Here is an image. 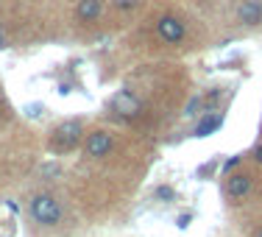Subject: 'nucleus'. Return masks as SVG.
Segmentation results:
<instances>
[{"instance_id": "1", "label": "nucleus", "mask_w": 262, "mask_h": 237, "mask_svg": "<svg viewBox=\"0 0 262 237\" xmlns=\"http://www.w3.org/2000/svg\"><path fill=\"white\" fill-rule=\"evenodd\" d=\"M28 215L34 223H39V226L45 229H53L61 223V218H64V212H61V204L56 201L51 192H39V196L31 198L28 204Z\"/></svg>"}, {"instance_id": "2", "label": "nucleus", "mask_w": 262, "mask_h": 237, "mask_svg": "<svg viewBox=\"0 0 262 237\" xmlns=\"http://www.w3.org/2000/svg\"><path fill=\"white\" fill-rule=\"evenodd\" d=\"M81 134H84V123L81 120H64L53 128L51 134V148L53 151H73V148L81 142Z\"/></svg>"}, {"instance_id": "3", "label": "nucleus", "mask_w": 262, "mask_h": 237, "mask_svg": "<svg viewBox=\"0 0 262 237\" xmlns=\"http://www.w3.org/2000/svg\"><path fill=\"white\" fill-rule=\"evenodd\" d=\"M109 106H112V112H115L117 117H123V120H137V117L142 115V101L131 90L115 92L112 101H109Z\"/></svg>"}, {"instance_id": "4", "label": "nucleus", "mask_w": 262, "mask_h": 237, "mask_svg": "<svg viewBox=\"0 0 262 237\" xmlns=\"http://www.w3.org/2000/svg\"><path fill=\"white\" fill-rule=\"evenodd\" d=\"M157 34L162 36V42H167V45H179V42L184 39V34H187V28H184V23L179 20V17H162V20L157 23Z\"/></svg>"}, {"instance_id": "5", "label": "nucleus", "mask_w": 262, "mask_h": 237, "mask_svg": "<svg viewBox=\"0 0 262 237\" xmlns=\"http://www.w3.org/2000/svg\"><path fill=\"white\" fill-rule=\"evenodd\" d=\"M112 148H115V140H112V134H109V132H92L90 137H86V142H84L86 157H92V159L109 157Z\"/></svg>"}, {"instance_id": "6", "label": "nucleus", "mask_w": 262, "mask_h": 237, "mask_svg": "<svg viewBox=\"0 0 262 237\" xmlns=\"http://www.w3.org/2000/svg\"><path fill=\"white\" fill-rule=\"evenodd\" d=\"M237 20L248 28H257L262 23V0H240L237 3Z\"/></svg>"}, {"instance_id": "7", "label": "nucleus", "mask_w": 262, "mask_h": 237, "mask_svg": "<svg viewBox=\"0 0 262 237\" xmlns=\"http://www.w3.org/2000/svg\"><path fill=\"white\" fill-rule=\"evenodd\" d=\"M251 176H248V173H232V176L226 179V196L229 198H246L248 192H251Z\"/></svg>"}, {"instance_id": "8", "label": "nucleus", "mask_w": 262, "mask_h": 237, "mask_svg": "<svg viewBox=\"0 0 262 237\" xmlns=\"http://www.w3.org/2000/svg\"><path fill=\"white\" fill-rule=\"evenodd\" d=\"M223 126V115H217V112H207L204 117H198V126H195V137H209L215 134L217 128Z\"/></svg>"}, {"instance_id": "9", "label": "nucleus", "mask_w": 262, "mask_h": 237, "mask_svg": "<svg viewBox=\"0 0 262 237\" xmlns=\"http://www.w3.org/2000/svg\"><path fill=\"white\" fill-rule=\"evenodd\" d=\"M101 11H103L101 0H78V6H76V17H78L81 23L98 20V17H101Z\"/></svg>"}, {"instance_id": "10", "label": "nucleus", "mask_w": 262, "mask_h": 237, "mask_svg": "<svg viewBox=\"0 0 262 237\" xmlns=\"http://www.w3.org/2000/svg\"><path fill=\"white\" fill-rule=\"evenodd\" d=\"M154 198H157V201H173V198H176V192H173V187H167V184H162V187H157V190H154Z\"/></svg>"}, {"instance_id": "11", "label": "nucleus", "mask_w": 262, "mask_h": 237, "mask_svg": "<svg viewBox=\"0 0 262 237\" xmlns=\"http://www.w3.org/2000/svg\"><path fill=\"white\" fill-rule=\"evenodd\" d=\"M112 6H115L117 11H134L137 6H140V0H112Z\"/></svg>"}, {"instance_id": "12", "label": "nucleus", "mask_w": 262, "mask_h": 237, "mask_svg": "<svg viewBox=\"0 0 262 237\" xmlns=\"http://www.w3.org/2000/svg\"><path fill=\"white\" fill-rule=\"evenodd\" d=\"M201 106H204V98H190V103H187V109H184V115L187 117H192V115H198V109H201Z\"/></svg>"}, {"instance_id": "13", "label": "nucleus", "mask_w": 262, "mask_h": 237, "mask_svg": "<svg viewBox=\"0 0 262 237\" xmlns=\"http://www.w3.org/2000/svg\"><path fill=\"white\" fill-rule=\"evenodd\" d=\"M190 223H192V212H182V215L176 218V226L179 229H187Z\"/></svg>"}, {"instance_id": "14", "label": "nucleus", "mask_w": 262, "mask_h": 237, "mask_svg": "<svg viewBox=\"0 0 262 237\" xmlns=\"http://www.w3.org/2000/svg\"><path fill=\"white\" fill-rule=\"evenodd\" d=\"M42 176L56 179V176H59V165H42Z\"/></svg>"}, {"instance_id": "15", "label": "nucleus", "mask_w": 262, "mask_h": 237, "mask_svg": "<svg viewBox=\"0 0 262 237\" xmlns=\"http://www.w3.org/2000/svg\"><path fill=\"white\" fill-rule=\"evenodd\" d=\"M26 115H28V117H36V115H39V106H28Z\"/></svg>"}, {"instance_id": "16", "label": "nucleus", "mask_w": 262, "mask_h": 237, "mask_svg": "<svg viewBox=\"0 0 262 237\" xmlns=\"http://www.w3.org/2000/svg\"><path fill=\"white\" fill-rule=\"evenodd\" d=\"M237 162H240V157H232V159H229V162H226V170H232V167L237 165Z\"/></svg>"}, {"instance_id": "17", "label": "nucleus", "mask_w": 262, "mask_h": 237, "mask_svg": "<svg viewBox=\"0 0 262 237\" xmlns=\"http://www.w3.org/2000/svg\"><path fill=\"white\" fill-rule=\"evenodd\" d=\"M254 159H257V162H262V145H257V148H254Z\"/></svg>"}, {"instance_id": "18", "label": "nucleus", "mask_w": 262, "mask_h": 237, "mask_svg": "<svg viewBox=\"0 0 262 237\" xmlns=\"http://www.w3.org/2000/svg\"><path fill=\"white\" fill-rule=\"evenodd\" d=\"M6 207H9L11 212H14V215H17V212H20V207H17V204H14V201H6Z\"/></svg>"}, {"instance_id": "19", "label": "nucleus", "mask_w": 262, "mask_h": 237, "mask_svg": "<svg viewBox=\"0 0 262 237\" xmlns=\"http://www.w3.org/2000/svg\"><path fill=\"white\" fill-rule=\"evenodd\" d=\"M0 48H6V36H3V31H0Z\"/></svg>"}, {"instance_id": "20", "label": "nucleus", "mask_w": 262, "mask_h": 237, "mask_svg": "<svg viewBox=\"0 0 262 237\" xmlns=\"http://www.w3.org/2000/svg\"><path fill=\"white\" fill-rule=\"evenodd\" d=\"M257 237H262V229H259V232H257Z\"/></svg>"}]
</instances>
